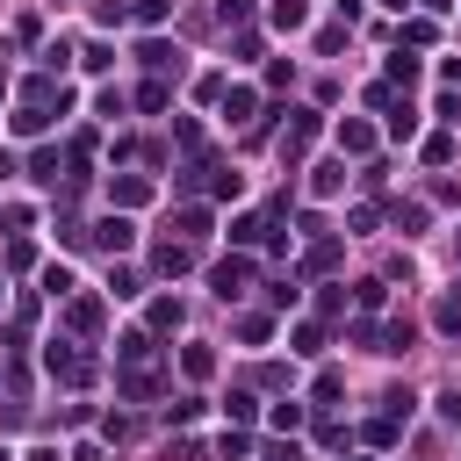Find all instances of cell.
I'll return each mask as SVG.
<instances>
[{"instance_id": "6da1fadb", "label": "cell", "mask_w": 461, "mask_h": 461, "mask_svg": "<svg viewBox=\"0 0 461 461\" xmlns=\"http://www.w3.org/2000/svg\"><path fill=\"white\" fill-rule=\"evenodd\" d=\"M43 375L65 382V389H86V382H94V353H79L72 339H50V346H43Z\"/></svg>"}, {"instance_id": "7a4b0ae2", "label": "cell", "mask_w": 461, "mask_h": 461, "mask_svg": "<svg viewBox=\"0 0 461 461\" xmlns=\"http://www.w3.org/2000/svg\"><path fill=\"white\" fill-rule=\"evenodd\" d=\"M310 144H317V108H288V130H281V158L295 166Z\"/></svg>"}, {"instance_id": "3957f363", "label": "cell", "mask_w": 461, "mask_h": 461, "mask_svg": "<svg viewBox=\"0 0 461 461\" xmlns=\"http://www.w3.org/2000/svg\"><path fill=\"white\" fill-rule=\"evenodd\" d=\"M245 281H252V259H245V252H230V259H216V267H209V288H216L223 303H238V295H245Z\"/></svg>"}, {"instance_id": "277c9868", "label": "cell", "mask_w": 461, "mask_h": 461, "mask_svg": "<svg viewBox=\"0 0 461 461\" xmlns=\"http://www.w3.org/2000/svg\"><path fill=\"white\" fill-rule=\"evenodd\" d=\"M339 151H346V158H375V122L346 115V122H339Z\"/></svg>"}, {"instance_id": "5b68a950", "label": "cell", "mask_w": 461, "mask_h": 461, "mask_svg": "<svg viewBox=\"0 0 461 461\" xmlns=\"http://www.w3.org/2000/svg\"><path fill=\"white\" fill-rule=\"evenodd\" d=\"M223 122L252 130V122H259V94H252V86H230V94H223Z\"/></svg>"}, {"instance_id": "8992f818", "label": "cell", "mask_w": 461, "mask_h": 461, "mask_svg": "<svg viewBox=\"0 0 461 461\" xmlns=\"http://www.w3.org/2000/svg\"><path fill=\"white\" fill-rule=\"evenodd\" d=\"M86 238H94L101 252H130V238H137V230H130V216H101V223H94Z\"/></svg>"}, {"instance_id": "52a82bcc", "label": "cell", "mask_w": 461, "mask_h": 461, "mask_svg": "<svg viewBox=\"0 0 461 461\" xmlns=\"http://www.w3.org/2000/svg\"><path fill=\"white\" fill-rule=\"evenodd\" d=\"M144 324H151V331H180V324H187V303H180V295H158V303L144 310Z\"/></svg>"}, {"instance_id": "ba28073f", "label": "cell", "mask_w": 461, "mask_h": 461, "mask_svg": "<svg viewBox=\"0 0 461 461\" xmlns=\"http://www.w3.org/2000/svg\"><path fill=\"white\" fill-rule=\"evenodd\" d=\"M339 187H346V158H324V166H310V194H324V202H331Z\"/></svg>"}, {"instance_id": "9c48e42d", "label": "cell", "mask_w": 461, "mask_h": 461, "mask_svg": "<svg viewBox=\"0 0 461 461\" xmlns=\"http://www.w3.org/2000/svg\"><path fill=\"white\" fill-rule=\"evenodd\" d=\"M65 317H72V331H101L108 303H101V295H72V310H65Z\"/></svg>"}, {"instance_id": "30bf717a", "label": "cell", "mask_w": 461, "mask_h": 461, "mask_svg": "<svg viewBox=\"0 0 461 461\" xmlns=\"http://www.w3.org/2000/svg\"><path fill=\"white\" fill-rule=\"evenodd\" d=\"M151 353H158V346H151V331H130V339H115V360H122V367H151Z\"/></svg>"}, {"instance_id": "8fae6325", "label": "cell", "mask_w": 461, "mask_h": 461, "mask_svg": "<svg viewBox=\"0 0 461 461\" xmlns=\"http://www.w3.org/2000/svg\"><path fill=\"white\" fill-rule=\"evenodd\" d=\"M180 367H187V382H209V375H216V353L194 339V346H180Z\"/></svg>"}, {"instance_id": "7c38bea8", "label": "cell", "mask_w": 461, "mask_h": 461, "mask_svg": "<svg viewBox=\"0 0 461 461\" xmlns=\"http://www.w3.org/2000/svg\"><path fill=\"white\" fill-rule=\"evenodd\" d=\"M382 115H389V137H418V108H411V94H403V101H389Z\"/></svg>"}, {"instance_id": "4fadbf2b", "label": "cell", "mask_w": 461, "mask_h": 461, "mask_svg": "<svg viewBox=\"0 0 461 461\" xmlns=\"http://www.w3.org/2000/svg\"><path fill=\"white\" fill-rule=\"evenodd\" d=\"M238 339H245V346H267V339H274V317H267V310H245V317H238Z\"/></svg>"}, {"instance_id": "5bb4252c", "label": "cell", "mask_w": 461, "mask_h": 461, "mask_svg": "<svg viewBox=\"0 0 461 461\" xmlns=\"http://www.w3.org/2000/svg\"><path fill=\"white\" fill-rule=\"evenodd\" d=\"M267 22H274V29H303V22H310V0H274Z\"/></svg>"}, {"instance_id": "9a60e30c", "label": "cell", "mask_w": 461, "mask_h": 461, "mask_svg": "<svg viewBox=\"0 0 461 461\" xmlns=\"http://www.w3.org/2000/svg\"><path fill=\"white\" fill-rule=\"evenodd\" d=\"M137 58H144V65H151V72H166V65H173V72H180V50H173V43H166V36H151V43H144V50H137Z\"/></svg>"}, {"instance_id": "2e32d148", "label": "cell", "mask_w": 461, "mask_h": 461, "mask_svg": "<svg viewBox=\"0 0 461 461\" xmlns=\"http://www.w3.org/2000/svg\"><path fill=\"white\" fill-rule=\"evenodd\" d=\"M43 130H50V108H29V101H22V108H14V137H43Z\"/></svg>"}, {"instance_id": "e0dca14e", "label": "cell", "mask_w": 461, "mask_h": 461, "mask_svg": "<svg viewBox=\"0 0 461 461\" xmlns=\"http://www.w3.org/2000/svg\"><path fill=\"white\" fill-rule=\"evenodd\" d=\"M115 202H122V209L151 202V180H144V173H122V180H115Z\"/></svg>"}, {"instance_id": "ac0fdd59", "label": "cell", "mask_w": 461, "mask_h": 461, "mask_svg": "<svg viewBox=\"0 0 461 461\" xmlns=\"http://www.w3.org/2000/svg\"><path fill=\"white\" fill-rule=\"evenodd\" d=\"M173 230H180V238L194 245V238L209 230V209H194V202H187V209H173Z\"/></svg>"}, {"instance_id": "d6986e66", "label": "cell", "mask_w": 461, "mask_h": 461, "mask_svg": "<svg viewBox=\"0 0 461 461\" xmlns=\"http://www.w3.org/2000/svg\"><path fill=\"white\" fill-rule=\"evenodd\" d=\"M187 259H194L187 238H166V245H158V274H187Z\"/></svg>"}, {"instance_id": "ffe728a7", "label": "cell", "mask_w": 461, "mask_h": 461, "mask_svg": "<svg viewBox=\"0 0 461 461\" xmlns=\"http://www.w3.org/2000/svg\"><path fill=\"white\" fill-rule=\"evenodd\" d=\"M375 353H411V324H403V317L382 324V331H375Z\"/></svg>"}, {"instance_id": "44dd1931", "label": "cell", "mask_w": 461, "mask_h": 461, "mask_svg": "<svg viewBox=\"0 0 461 461\" xmlns=\"http://www.w3.org/2000/svg\"><path fill=\"white\" fill-rule=\"evenodd\" d=\"M122 396H137V403L158 396V375H151V367H122Z\"/></svg>"}, {"instance_id": "7402d4cb", "label": "cell", "mask_w": 461, "mask_h": 461, "mask_svg": "<svg viewBox=\"0 0 461 461\" xmlns=\"http://www.w3.org/2000/svg\"><path fill=\"white\" fill-rule=\"evenodd\" d=\"M432 324H439V331H461V281H454V288L439 295V310H432Z\"/></svg>"}, {"instance_id": "603a6c76", "label": "cell", "mask_w": 461, "mask_h": 461, "mask_svg": "<svg viewBox=\"0 0 461 461\" xmlns=\"http://www.w3.org/2000/svg\"><path fill=\"white\" fill-rule=\"evenodd\" d=\"M267 230H274V223H267V216H238V223H230V245H259V238H267Z\"/></svg>"}, {"instance_id": "cb8c5ba5", "label": "cell", "mask_w": 461, "mask_h": 461, "mask_svg": "<svg viewBox=\"0 0 461 461\" xmlns=\"http://www.w3.org/2000/svg\"><path fill=\"white\" fill-rule=\"evenodd\" d=\"M223 418H230V425H252V418H259V403H252L245 389H230V396H223Z\"/></svg>"}, {"instance_id": "d4e9b609", "label": "cell", "mask_w": 461, "mask_h": 461, "mask_svg": "<svg viewBox=\"0 0 461 461\" xmlns=\"http://www.w3.org/2000/svg\"><path fill=\"white\" fill-rule=\"evenodd\" d=\"M411 79H418V58H411V43H403V50L389 58V86H411Z\"/></svg>"}, {"instance_id": "484cf974", "label": "cell", "mask_w": 461, "mask_h": 461, "mask_svg": "<svg viewBox=\"0 0 461 461\" xmlns=\"http://www.w3.org/2000/svg\"><path fill=\"white\" fill-rule=\"evenodd\" d=\"M288 346H295V353H324V324H295Z\"/></svg>"}, {"instance_id": "4316f807", "label": "cell", "mask_w": 461, "mask_h": 461, "mask_svg": "<svg viewBox=\"0 0 461 461\" xmlns=\"http://www.w3.org/2000/svg\"><path fill=\"white\" fill-rule=\"evenodd\" d=\"M166 101H173L166 79H144V86H137V108H166Z\"/></svg>"}, {"instance_id": "83f0119b", "label": "cell", "mask_w": 461, "mask_h": 461, "mask_svg": "<svg viewBox=\"0 0 461 461\" xmlns=\"http://www.w3.org/2000/svg\"><path fill=\"white\" fill-rule=\"evenodd\" d=\"M396 230H403V238L425 230V202H396Z\"/></svg>"}, {"instance_id": "f1b7e54d", "label": "cell", "mask_w": 461, "mask_h": 461, "mask_svg": "<svg viewBox=\"0 0 461 461\" xmlns=\"http://www.w3.org/2000/svg\"><path fill=\"white\" fill-rule=\"evenodd\" d=\"M303 267H310V274H324V267H339V245H331V238H317V245H310V259H303Z\"/></svg>"}, {"instance_id": "f546056e", "label": "cell", "mask_w": 461, "mask_h": 461, "mask_svg": "<svg viewBox=\"0 0 461 461\" xmlns=\"http://www.w3.org/2000/svg\"><path fill=\"white\" fill-rule=\"evenodd\" d=\"M43 295L65 303V295H72V274H65V267H43Z\"/></svg>"}, {"instance_id": "4dcf8cb0", "label": "cell", "mask_w": 461, "mask_h": 461, "mask_svg": "<svg viewBox=\"0 0 461 461\" xmlns=\"http://www.w3.org/2000/svg\"><path fill=\"white\" fill-rule=\"evenodd\" d=\"M108 295L130 303V295H137V274H130V267H108Z\"/></svg>"}, {"instance_id": "1f68e13d", "label": "cell", "mask_w": 461, "mask_h": 461, "mask_svg": "<svg viewBox=\"0 0 461 461\" xmlns=\"http://www.w3.org/2000/svg\"><path fill=\"white\" fill-rule=\"evenodd\" d=\"M267 425H274V432H295V425H303V403H274Z\"/></svg>"}, {"instance_id": "d6a6232c", "label": "cell", "mask_w": 461, "mask_h": 461, "mask_svg": "<svg viewBox=\"0 0 461 461\" xmlns=\"http://www.w3.org/2000/svg\"><path fill=\"white\" fill-rule=\"evenodd\" d=\"M396 432H403V418H389V411L367 425V439H375V447H396Z\"/></svg>"}, {"instance_id": "836d02e7", "label": "cell", "mask_w": 461, "mask_h": 461, "mask_svg": "<svg viewBox=\"0 0 461 461\" xmlns=\"http://www.w3.org/2000/svg\"><path fill=\"white\" fill-rule=\"evenodd\" d=\"M447 158H454V137H447V130H439V137H425V166H447Z\"/></svg>"}, {"instance_id": "e575fe53", "label": "cell", "mask_w": 461, "mask_h": 461, "mask_svg": "<svg viewBox=\"0 0 461 461\" xmlns=\"http://www.w3.org/2000/svg\"><path fill=\"white\" fill-rule=\"evenodd\" d=\"M339 389H346V375H339V367H317V403H331Z\"/></svg>"}, {"instance_id": "d590c367", "label": "cell", "mask_w": 461, "mask_h": 461, "mask_svg": "<svg viewBox=\"0 0 461 461\" xmlns=\"http://www.w3.org/2000/svg\"><path fill=\"white\" fill-rule=\"evenodd\" d=\"M130 14H137L144 29H158V22H166V0H130Z\"/></svg>"}, {"instance_id": "8d00e7d4", "label": "cell", "mask_w": 461, "mask_h": 461, "mask_svg": "<svg viewBox=\"0 0 461 461\" xmlns=\"http://www.w3.org/2000/svg\"><path fill=\"white\" fill-rule=\"evenodd\" d=\"M79 65H86V72H108V65H115V50H108V43H86V58H79Z\"/></svg>"}, {"instance_id": "74e56055", "label": "cell", "mask_w": 461, "mask_h": 461, "mask_svg": "<svg viewBox=\"0 0 461 461\" xmlns=\"http://www.w3.org/2000/svg\"><path fill=\"white\" fill-rule=\"evenodd\" d=\"M209 194H230V202H238V194H245V180H238V173H209Z\"/></svg>"}, {"instance_id": "f35d334b", "label": "cell", "mask_w": 461, "mask_h": 461, "mask_svg": "<svg viewBox=\"0 0 461 461\" xmlns=\"http://www.w3.org/2000/svg\"><path fill=\"white\" fill-rule=\"evenodd\" d=\"M295 295H303L295 281H274V288H267V303H274V310H295Z\"/></svg>"}, {"instance_id": "ab89813d", "label": "cell", "mask_w": 461, "mask_h": 461, "mask_svg": "<svg viewBox=\"0 0 461 461\" xmlns=\"http://www.w3.org/2000/svg\"><path fill=\"white\" fill-rule=\"evenodd\" d=\"M166 418H173V425H194V418H202V403H194V396H180V403H166Z\"/></svg>"}, {"instance_id": "60d3db41", "label": "cell", "mask_w": 461, "mask_h": 461, "mask_svg": "<svg viewBox=\"0 0 461 461\" xmlns=\"http://www.w3.org/2000/svg\"><path fill=\"white\" fill-rule=\"evenodd\" d=\"M267 461H303V447H295V432H288V439H274V447H267Z\"/></svg>"}, {"instance_id": "b9f144b4", "label": "cell", "mask_w": 461, "mask_h": 461, "mask_svg": "<svg viewBox=\"0 0 461 461\" xmlns=\"http://www.w3.org/2000/svg\"><path fill=\"white\" fill-rule=\"evenodd\" d=\"M245 7H252V0H216V14H223V22H245Z\"/></svg>"}, {"instance_id": "7bdbcfd3", "label": "cell", "mask_w": 461, "mask_h": 461, "mask_svg": "<svg viewBox=\"0 0 461 461\" xmlns=\"http://www.w3.org/2000/svg\"><path fill=\"white\" fill-rule=\"evenodd\" d=\"M72 461H101V447H94V439H79V447H72Z\"/></svg>"}, {"instance_id": "ee69618b", "label": "cell", "mask_w": 461, "mask_h": 461, "mask_svg": "<svg viewBox=\"0 0 461 461\" xmlns=\"http://www.w3.org/2000/svg\"><path fill=\"white\" fill-rule=\"evenodd\" d=\"M22 461H58V447H36V454H22Z\"/></svg>"}, {"instance_id": "f6af8a7d", "label": "cell", "mask_w": 461, "mask_h": 461, "mask_svg": "<svg viewBox=\"0 0 461 461\" xmlns=\"http://www.w3.org/2000/svg\"><path fill=\"white\" fill-rule=\"evenodd\" d=\"M0 94H7V72H0Z\"/></svg>"}, {"instance_id": "bcb514c9", "label": "cell", "mask_w": 461, "mask_h": 461, "mask_svg": "<svg viewBox=\"0 0 461 461\" xmlns=\"http://www.w3.org/2000/svg\"><path fill=\"white\" fill-rule=\"evenodd\" d=\"M0 461H14V454H7V447H0Z\"/></svg>"}]
</instances>
